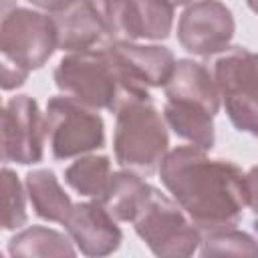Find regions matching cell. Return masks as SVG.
<instances>
[{"instance_id": "6da1fadb", "label": "cell", "mask_w": 258, "mask_h": 258, "mask_svg": "<svg viewBox=\"0 0 258 258\" xmlns=\"http://www.w3.org/2000/svg\"><path fill=\"white\" fill-rule=\"evenodd\" d=\"M157 173L200 236L236 228L244 210L256 206L254 169L244 171L234 161L212 159L196 145H179L167 151Z\"/></svg>"}, {"instance_id": "7a4b0ae2", "label": "cell", "mask_w": 258, "mask_h": 258, "mask_svg": "<svg viewBox=\"0 0 258 258\" xmlns=\"http://www.w3.org/2000/svg\"><path fill=\"white\" fill-rule=\"evenodd\" d=\"M52 79L62 95L95 111L115 113L129 99L151 97L147 87L133 81L107 46L67 52L56 64Z\"/></svg>"}, {"instance_id": "3957f363", "label": "cell", "mask_w": 258, "mask_h": 258, "mask_svg": "<svg viewBox=\"0 0 258 258\" xmlns=\"http://www.w3.org/2000/svg\"><path fill=\"white\" fill-rule=\"evenodd\" d=\"M167 127L151 97L129 99L115 111L113 151L121 169L141 177L153 175L167 153Z\"/></svg>"}, {"instance_id": "277c9868", "label": "cell", "mask_w": 258, "mask_h": 258, "mask_svg": "<svg viewBox=\"0 0 258 258\" xmlns=\"http://www.w3.org/2000/svg\"><path fill=\"white\" fill-rule=\"evenodd\" d=\"M131 224L145 246L163 258L191 256L200 246V232L183 210L157 187H149Z\"/></svg>"}, {"instance_id": "5b68a950", "label": "cell", "mask_w": 258, "mask_h": 258, "mask_svg": "<svg viewBox=\"0 0 258 258\" xmlns=\"http://www.w3.org/2000/svg\"><path fill=\"white\" fill-rule=\"evenodd\" d=\"M44 137L54 159L64 161L105 145V123L101 115L67 97H50L44 111Z\"/></svg>"}, {"instance_id": "8992f818", "label": "cell", "mask_w": 258, "mask_h": 258, "mask_svg": "<svg viewBox=\"0 0 258 258\" xmlns=\"http://www.w3.org/2000/svg\"><path fill=\"white\" fill-rule=\"evenodd\" d=\"M212 77L230 123L256 135V54L246 46H228L216 58Z\"/></svg>"}, {"instance_id": "52a82bcc", "label": "cell", "mask_w": 258, "mask_h": 258, "mask_svg": "<svg viewBox=\"0 0 258 258\" xmlns=\"http://www.w3.org/2000/svg\"><path fill=\"white\" fill-rule=\"evenodd\" d=\"M54 50V22L40 10L16 6L0 24V56L28 75L42 69Z\"/></svg>"}, {"instance_id": "ba28073f", "label": "cell", "mask_w": 258, "mask_h": 258, "mask_svg": "<svg viewBox=\"0 0 258 258\" xmlns=\"http://www.w3.org/2000/svg\"><path fill=\"white\" fill-rule=\"evenodd\" d=\"M44 115L28 95L12 97L0 111V165H32L44 155Z\"/></svg>"}, {"instance_id": "9c48e42d", "label": "cell", "mask_w": 258, "mask_h": 258, "mask_svg": "<svg viewBox=\"0 0 258 258\" xmlns=\"http://www.w3.org/2000/svg\"><path fill=\"white\" fill-rule=\"evenodd\" d=\"M232 10L220 0H194L185 4L177 20V42L196 56H212L226 50L234 38Z\"/></svg>"}, {"instance_id": "30bf717a", "label": "cell", "mask_w": 258, "mask_h": 258, "mask_svg": "<svg viewBox=\"0 0 258 258\" xmlns=\"http://www.w3.org/2000/svg\"><path fill=\"white\" fill-rule=\"evenodd\" d=\"M62 226L71 242L85 256L113 254L123 240L117 220L103 208L99 200L73 204Z\"/></svg>"}, {"instance_id": "8fae6325", "label": "cell", "mask_w": 258, "mask_h": 258, "mask_svg": "<svg viewBox=\"0 0 258 258\" xmlns=\"http://www.w3.org/2000/svg\"><path fill=\"white\" fill-rule=\"evenodd\" d=\"M50 18L56 30V50L81 52L111 42L93 0H73L62 10L52 12Z\"/></svg>"}, {"instance_id": "7c38bea8", "label": "cell", "mask_w": 258, "mask_h": 258, "mask_svg": "<svg viewBox=\"0 0 258 258\" xmlns=\"http://www.w3.org/2000/svg\"><path fill=\"white\" fill-rule=\"evenodd\" d=\"M107 48L121 62L127 75L147 89L163 87L175 64V56L167 46L137 44V42H109Z\"/></svg>"}, {"instance_id": "4fadbf2b", "label": "cell", "mask_w": 258, "mask_h": 258, "mask_svg": "<svg viewBox=\"0 0 258 258\" xmlns=\"http://www.w3.org/2000/svg\"><path fill=\"white\" fill-rule=\"evenodd\" d=\"M167 101H183L202 107L212 117L220 111V97L212 73L198 60L177 58L173 71L163 85Z\"/></svg>"}, {"instance_id": "5bb4252c", "label": "cell", "mask_w": 258, "mask_h": 258, "mask_svg": "<svg viewBox=\"0 0 258 258\" xmlns=\"http://www.w3.org/2000/svg\"><path fill=\"white\" fill-rule=\"evenodd\" d=\"M24 191L34 214L46 222L62 224L73 202L50 169H32L24 177Z\"/></svg>"}, {"instance_id": "9a60e30c", "label": "cell", "mask_w": 258, "mask_h": 258, "mask_svg": "<svg viewBox=\"0 0 258 258\" xmlns=\"http://www.w3.org/2000/svg\"><path fill=\"white\" fill-rule=\"evenodd\" d=\"M165 125L173 129V133L185 139L189 145H196L204 151H210L216 143L214 131V117L198 105L183 103V101H167L161 113Z\"/></svg>"}, {"instance_id": "2e32d148", "label": "cell", "mask_w": 258, "mask_h": 258, "mask_svg": "<svg viewBox=\"0 0 258 258\" xmlns=\"http://www.w3.org/2000/svg\"><path fill=\"white\" fill-rule=\"evenodd\" d=\"M149 187L151 185L141 175H137L129 169L111 171L109 181H107L105 191L99 198V202L117 222H131L139 204L147 196Z\"/></svg>"}, {"instance_id": "e0dca14e", "label": "cell", "mask_w": 258, "mask_h": 258, "mask_svg": "<svg viewBox=\"0 0 258 258\" xmlns=\"http://www.w3.org/2000/svg\"><path fill=\"white\" fill-rule=\"evenodd\" d=\"M10 256H75L69 236L46 226H28L8 240Z\"/></svg>"}, {"instance_id": "ac0fdd59", "label": "cell", "mask_w": 258, "mask_h": 258, "mask_svg": "<svg viewBox=\"0 0 258 258\" xmlns=\"http://www.w3.org/2000/svg\"><path fill=\"white\" fill-rule=\"evenodd\" d=\"M111 175V159L107 155H79L67 169L64 181L79 196L99 200Z\"/></svg>"}, {"instance_id": "d6986e66", "label": "cell", "mask_w": 258, "mask_h": 258, "mask_svg": "<svg viewBox=\"0 0 258 258\" xmlns=\"http://www.w3.org/2000/svg\"><path fill=\"white\" fill-rule=\"evenodd\" d=\"M137 38L163 40L173 26V2L171 0H131Z\"/></svg>"}, {"instance_id": "ffe728a7", "label": "cell", "mask_w": 258, "mask_h": 258, "mask_svg": "<svg viewBox=\"0 0 258 258\" xmlns=\"http://www.w3.org/2000/svg\"><path fill=\"white\" fill-rule=\"evenodd\" d=\"M26 224V191L14 169L0 167V232Z\"/></svg>"}, {"instance_id": "44dd1931", "label": "cell", "mask_w": 258, "mask_h": 258, "mask_svg": "<svg viewBox=\"0 0 258 258\" xmlns=\"http://www.w3.org/2000/svg\"><path fill=\"white\" fill-rule=\"evenodd\" d=\"M111 42H135V20L131 0H93Z\"/></svg>"}, {"instance_id": "7402d4cb", "label": "cell", "mask_w": 258, "mask_h": 258, "mask_svg": "<svg viewBox=\"0 0 258 258\" xmlns=\"http://www.w3.org/2000/svg\"><path fill=\"white\" fill-rule=\"evenodd\" d=\"M198 250L204 256H252L256 252V244L250 234L236 226L202 234Z\"/></svg>"}, {"instance_id": "603a6c76", "label": "cell", "mask_w": 258, "mask_h": 258, "mask_svg": "<svg viewBox=\"0 0 258 258\" xmlns=\"http://www.w3.org/2000/svg\"><path fill=\"white\" fill-rule=\"evenodd\" d=\"M26 79H28V73L20 71L10 60L0 56V89L2 91H14V89L22 87L26 83Z\"/></svg>"}, {"instance_id": "cb8c5ba5", "label": "cell", "mask_w": 258, "mask_h": 258, "mask_svg": "<svg viewBox=\"0 0 258 258\" xmlns=\"http://www.w3.org/2000/svg\"><path fill=\"white\" fill-rule=\"evenodd\" d=\"M28 4H32L34 8L46 12V14H52V12H58L62 10L64 6H69L73 0H26Z\"/></svg>"}, {"instance_id": "d4e9b609", "label": "cell", "mask_w": 258, "mask_h": 258, "mask_svg": "<svg viewBox=\"0 0 258 258\" xmlns=\"http://www.w3.org/2000/svg\"><path fill=\"white\" fill-rule=\"evenodd\" d=\"M16 6H18L16 0H0V24L4 22V18H6Z\"/></svg>"}, {"instance_id": "484cf974", "label": "cell", "mask_w": 258, "mask_h": 258, "mask_svg": "<svg viewBox=\"0 0 258 258\" xmlns=\"http://www.w3.org/2000/svg\"><path fill=\"white\" fill-rule=\"evenodd\" d=\"M173 4H177V6H185V4H189V2H194V0H171Z\"/></svg>"}, {"instance_id": "4316f807", "label": "cell", "mask_w": 258, "mask_h": 258, "mask_svg": "<svg viewBox=\"0 0 258 258\" xmlns=\"http://www.w3.org/2000/svg\"><path fill=\"white\" fill-rule=\"evenodd\" d=\"M2 107H4V105H2V99H0V111H2Z\"/></svg>"}]
</instances>
